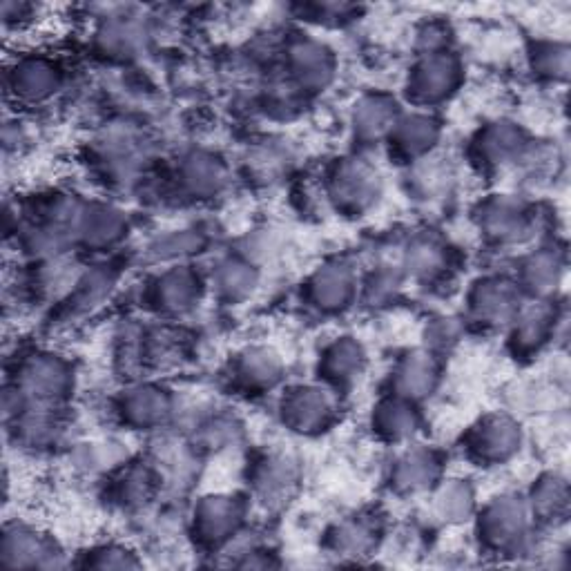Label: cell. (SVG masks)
Instances as JSON below:
<instances>
[{
    "label": "cell",
    "mask_w": 571,
    "mask_h": 571,
    "mask_svg": "<svg viewBox=\"0 0 571 571\" xmlns=\"http://www.w3.org/2000/svg\"><path fill=\"white\" fill-rule=\"evenodd\" d=\"M52 70L43 63H23L21 72H14V87L16 94L21 92L29 99H43L50 92L47 87H52Z\"/></svg>",
    "instance_id": "7a4b0ae2"
},
{
    "label": "cell",
    "mask_w": 571,
    "mask_h": 571,
    "mask_svg": "<svg viewBox=\"0 0 571 571\" xmlns=\"http://www.w3.org/2000/svg\"><path fill=\"white\" fill-rule=\"evenodd\" d=\"M38 534L29 531L25 527H16L14 531L7 529L5 540H3V563L9 567H27V565H45L43 558L47 554L45 543L41 538H36Z\"/></svg>",
    "instance_id": "6da1fadb"
}]
</instances>
